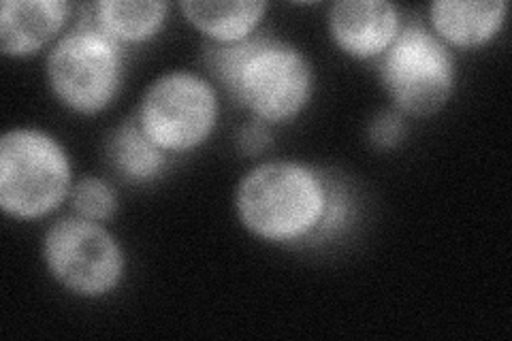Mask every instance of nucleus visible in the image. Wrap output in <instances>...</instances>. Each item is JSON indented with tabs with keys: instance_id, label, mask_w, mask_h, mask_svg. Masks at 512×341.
<instances>
[{
	"instance_id": "nucleus-4",
	"label": "nucleus",
	"mask_w": 512,
	"mask_h": 341,
	"mask_svg": "<svg viewBox=\"0 0 512 341\" xmlns=\"http://www.w3.org/2000/svg\"><path fill=\"white\" fill-rule=\"evenodd\" d=\"M124 62V47L84 18L50 47L45 79L62 107L90 118L107 111L118 99Z\"/></svg>"
},
{
	"instance_id": "nucleus-3",
	"label": "nucleus",
	"mask_w": 512,
	"mask_h": 341,
	"mask_svg": "<svg viewBox=\"0 0 512 341\" xmlns=\"http://www.w3.org/2000/svg\"><path fill=\"white\" fill-rule=\"evenodd\" d=\"M73 165L64 145L43 128L15 126L0 137V209L32 222L52 216L73 190Z\"/></svg>"
},
{
	"instance_id": "nucleus-12",
	"label": "nucleus",
	"mask_w": 512,
	"mask_h": 341,
	"mask_svg": "<svg viewBox=\"0 0 512 341\" xmlns=\"http://www.w3.org/2000/svg\"><path fill=\"white\" fill-rule=\"evenodd\" d=\"M169 3L163 0H99L88 18L118 45H143L163 32Z\"/></svg>"
},
{
	"instance_id": "nucleus-5",
	"label": "nucleus",
	"mask_w": 512,
	"mask_h": 341,
	"mask_svg": "<svg viewBox=\"0 0 512 341\" xmlns=\"http://www.w3.org/2000/svg\"><path fill=\"white\" fill-rule=\"evenodd\" d=\"M380 84L393 109L406 118H429L453 99L457 62L429 26L404 24L399 37L378 60Z\"/></svg>"
},
{
	"instance_id": "nucleus-8",
	"label": "nucleus",
	"mask_w": 512,
	"mask_h": 341,
	"mask_svg": "<svg viewBox=\"0 0 512 341\" xmlns=\"http://www.w3.org/2000/svg\"><path fill=\"white\" fill-rule=\"evenodd\" d=\"M402 28V11L387 0H338L327 13L333 45L359 62L380 60Z\"/></svg>"
},
{
	"instance_id": "nucleus-10",
	"label": "nucleus",
	"mask_w": 512,
	"mask_h": 341,
	"mask_svg": "<svg viewBox=\"0 0 512 341\" xmlns=\"http://www.w3.org/2000/svg\"><path fill=\"white\" fill-rule=\"evenodd\" d=\"M429 30L453 50H478L500 37L508 18L506 0H436Z\"/></svg>"
},
{
	"instance_id": "nucleus-16",
	"label": "nucleus",
	"mask_w": 512,
	"mask_h": 341,
	"mask_svg": "<svg viewBox=\"0 0 512 341\" xmlns=\"http://www.w3.org/2000/svg\"><path fill=\"white\" fill-rule=\"evenodd\" d=\"M235 145L239 154H244L246 158H261L267 154L271 148H274V126L248 118L235 135Z\"/></svg>"
},
{
	"instance_id": "nucleus-9",
	"label": "nucleus",
	"mask_w": 512,
	"mask_h": 341,
	"mask_svg": "<svg viewBox=\"0 0 512 341\" xmlns=\"http://www.w3.org/2000/svg\"><path fill=\"white\" fill-rule=\"evenodd\" d=\"M71 18L64 0H5L0 5V54L11 60L37 56L52 47Z\"/></svg>"
},
{
	"instance_id": "nucleus-2",
	"label": "nucleus",
	"mask_w": 512,
	"mask_h": 341,
	"mask_svg": "<svg viewBox=\"0 0 512 341\" xmlns=\"http://www.w3.org/2000/svg\"><path fill=\"white\" fill-rule=\"evenodd\" d=\"M203 64L235 105L274 128L297 120L312 103V60L282 37L259 32L235 45L205 43Z\"/></svg>"
},
{
	"instance_id": "nucleus-13",
	"label": "nucleus",
	"mask_w": 512,
	"mask_h": 341,
	"mask_svg": "<svg viewBox=\"0 0 512 341\" xmlns=\"http://www.w3.org/2000/svg\"><path fill=\"white\" fill-rule=\"evenodd\" d=\"M107 160L124 182L150 184L165 173L169 154L141 131L137 118L120 124L107 141Z\"/></svg>"
},
{
	"instance_id": "nucleus-6",
	"label": "nucleus",
	"mask_w": 512,
	"mask_h": 341,
	"mask_svg": "<svg viewBox=\"0 0 512 341\" xmlns=\"http://www.w3.org/2000/svg\"><path fill=\"white\" fill-rule=\"evenodd\" d=\"M41 258L52 280L79 299H105L126 278V252L105 224L75 214L47 226Z\"/></svg>"
},
{
	"instance_id": "nucleus-11",
	"label": "nucleus",
	"mask_w": 512,
	"mask_h": 341,
	"mask_svg": "<svg viewBox=\"0 0 512 341\" xmlns=\"http://www.w3.org/2000/svg\"><path fill=\"white\" fill-rule=\"evenodd\" d=\"M178 9L207 43L235 45L259 35L269 5L265 0H182Z\"/></svg>"
},
{
	"instance_id": "nucleus-15",
	"label": "nucleus",
	"mask_w": 512,
	"mask_h": 341,
	"mask_svg": "<svg viewBox=\"0 0 512 341\" xmlns=\"http://www.w3.org/2000/svg\"><path fill=\"white\" fill-rule=\"evenodd\" d=\"M367 137L378 150H395L406 139V116L397 109H382L367 126Z\"/></svg>"
},
{
	"instance_id": "nucleus-1",
	"label": "nucleus",
	"mask_w": 512,
	"mask_h": 341,
	"mask_svg": "<svg viewBox=\"0 0 512 341\" xmlns=\"http://www.w3.org/2000/svg\"><path fill=\"white\" fill-rule=\"evenodd\" d=\"M244 229L274 246H299L338 235L350 222L346 188L308 162L274 158L254 165L233 197Z\"/></svg>"
},
{
	"instance_id": "nucleus-7",
	"label": "nucleus",
	"mask_w": 512,
	"mask_h": 341,
	"mask_svg": "<svg viewBox=\"0 0 512 341\" xmlns=\"http://www.w3.org/2000/svg\"><path fill=\"white\" fill-rule=\"evenodd\" d=\"M135 118L141 131L169 156L195 152L218 126V90L212 79L195 71L163 73L143 92Z\"/></svg>"
},
{
	"instance_id": "nucleus-14",
	"label": "nucleus",
	"mask_w": 512,
	"mask_h": 341,
	"mask_svg": "<svg viewBox=\"0 0 512 341\" xmlns=\"http://www.w3.org/2000/svg\"><path fill=\"white\" fill-rule=\"evenodd\" d=\"M69 203L73 207V214L79 218H86L92 222H109L118 214V192L103 177L88 175L73 184L69 194Z\"/></svg>"
}]
</instances>
